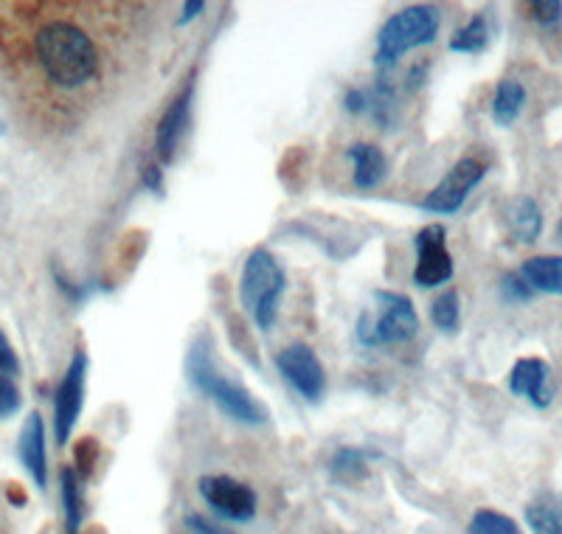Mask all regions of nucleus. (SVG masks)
Here are the masks:
<instances>
[{
  "label": "nucleus",
  "mask_w": 562,
  "mask_h": 534,
  "mask_svg": "<svg viewBox=\"0 0 562 534\" xmlns=\"http://www.w3.org/2000/svg\"><path fill=\"white\" fill-rule=\"evenodd\" d=\"M45 77L57 88H82L99 74V52L93 40L74 23H48L34 40Z\"/></svg>",
  "instance_id": "nucleus-1"
},
{
  "label": "nucleus",
  "mask_w": 562,
  "mask_h": 534,
  "mask_svg": "<svg viewBox=\"0 0 562 534\" xmlns=\"http://www.w3.org/2000/svg\"><path fill=\"white\" fill-rule=\"evenodd\" d=\"M186 377L228 420L243 422V425H265L268 422V411L254 400L248 388L228 380L217 369V360H214V349H211L209 337H198L192 349H189V355H186Z\"/></svg>",
  "instance_id": "nucleus-2"
},
{
  "label": "nucleus",
  "mask_w": 562,
  "mask_h": 534,
  "mask_svg": "<svg viewBox=\"0 0 562 534\" xmlns=\"http://www.w3.org/2000/svg\"><path fill=\"white\" fill-rule=\"evenodd\" d=\"M284 290H288L284 267L279 265V259L270 251L256 248L245 259L243 279H239V299H243V307L250 312V319L259 330L268 332L276 324Z\"/></svg>",
  "instance_id": "nucleus-3"
},
{
  "label": "nucleus",
  "mask_w": 562,
  "mask_h": 534,
  "mask_svg": "<svg viewBox=\"0 0 562 534\" xmlns=\"http://www.w3.org/2000/svg\"><path fill=\"white\" fill-rule=\"evenodd\" d=\"M441 26V14L436 7H408L403 12L391 14L378 34V54L374 65L378 70L394 68L403 54L414 52L419 45L434 43Z\"/></svg>",
  "instance_id": "nucleus-4"
},
{
  "label": "nucleus",
  "mask_w": 562,
  "mask_h": 534,
  "mask_svg": "<svg viewBox=\"0 0 562 534\" xmlns=\"http://www.w3.org/2000/svg\"><path fill=\"white\" fill-rule=\"evenodd\" d=\"M378 315L360 312L358 319V344L366 349L385 344H405L419 332V315L408 296L394 290H378Z\"/></svg>",
  "instance_id": "nucleus-5"
},
{
  "label": "nucleus",
  "mask_w": 562,
  "mask_h": 534,
  "mask_svg": "<svg viewBox=\"0 0 562 534\" xmlns=\"http://www.w3.org/2000/svg\"><path fill=\"white\" fill-rule=\"evenodd\" d=\"M85 382H88V355L82 349L74 352L65 371L63 382H59L57 394H54V436L57 445L65 447L74 436L79 414L85 405Z\"/></svg>",
  "instance_id": "nucleus-6"
},
{
  "label": "nucleus",
  "mask_w": 562,
  "mask_h": 534,
  "mask_svg": "<svg viewBox=\"0 0 562 534\" xmlns=\"http://www.w3.org/2000/svg\"><path fill=\"white\" fill-rule=\"evenodd\" d=\"M484 175L486 160L467 155V158H461L459 164L441 178V183L430 191L428 198L422 200L419 209L428 211V214H456V211H461V205L467 203L470 191L484 180Z\"/></svg>",
  "instance_id": "nucleus-7"
},
{
  "label": "nucleus",
  "mask_w": 562,
  "mask_h": 534,
  "mask_svg": "<svg viewBox=\"0 0 562 534\" xmlns=\"http://www.w3.org/2000/svg\"><path fill=\"white\" fill-rule=\"evenodd\" d=\"M200 496L217 518L231 523H250L256 518V492L248 483L231 476H203L200 478Z\"/></svg>",
  "instance_id": "nucleus-8"
},
{
  "label": "nucleus",
  "mask_w": 562,
  "mask_h": 534,
  "mask_svg": "<svg viewBox=\"0 0 562 534\" xmlns=\"http://www.w3.org/2000/svg\"><path fill=\"white\" fill-rule=\"evenodd\" d=\"M416 248V267H414V285L419 287H439L448 285L456 274L453 256L448 251V231L445 225L434 223L425 225L414 236Z\"/></svg>",
  "instance_id": "nucleus-9"
},
{
  "label": "nucleus",
  "mask_w": 562,
  "mask_h": 534,
  "mask_svg": "<svg viewBox=\"0 0 562 534\" xmlns=\"http://www.w3.org/2000/svg\"><path fill=\"white\" fill-rule=\"evenodd\" d=\"M276 369L295 394H301L307 402H318L324 397L326 375L313 346L293 344L288 349H281L276 355Z\"/></svg>",
  "instance_id": "nucleus-10"
},
{
  "label": "nucleus",
  "mask_w": 562,
  "mask_h": 534,
  "mask_svg": "<svg viewBox=\"0 0 562 534\" xmlns=\"http://www.w3.org/2000/svg\"><path fill=\"white\" fill-rule=\"evenodd\" d=\"M509 391L546 411L554 400V375L543 357H520L509 371Z\"/></svg>",
  "instance_id": "nucleus-11"
},
{
  "label": "nucleus",
  "mask_w": 562,
  "mask_h": 534,
  "mask_svg": "<svg viewBox=\"0 0 562 534\" xmlns=\"http://www.w3.org/2000/svg\"><path fill=\"white\" fill-rule=\"evenodd\" d=\"M194 99V74L189 79L180 96L167 108V113L160 115L158 130H155V149H158L160 164H172L175 153H178V144L186 133V124H189V110H192Z\"/></svg>",
  "instance_id": "nucleus-12"
},
{
  "label": "nucleus",
  "mask_w": 562,
  "mask_h": 534,
  "mask_svg": "<svg viewBox=\"0 0 562 534\" xmlns=\"http://www.w3.org/2000/svg\"><path fill=\"white\" fill-rule=\"evenodd\" d=\"M18 453L26 472L34 478V483H37L40 490H45V483H48V456H45V425L37 411H32L29 420L23 422Z\"/></svg>",
  "instance_id": "nucleus-13"
},
{
  "label": "nucleus",
  "mask_w": 562,
  "mask_h": 534,
  "mask_svg": "<svg viewBox=\"0 0 562 534\" xmlns=\"http://www.w3.org/2000/svg\"><path fill=\"white\" fill-rule=\"evenodd\" d=\"M346 160H351V166H355L351 180L360 191L378 189L389 175V160H385L383 149L374 147V144H355V147L346 149Z\"/></svg>",
  "instance_id": "nucleus-14"
},
{
  "label": "nucleus",
  "mask_w": 562,
  "mask_h": 534,
  "mask_svg": "<svg viewBox=\"0 0 562 534\" xmlns=\"http://www.w3.org/2000/svg\"><path fill=\"white\" fill-rule=\"evenodd\" d=\"M504 220L509 234L520 245H531V242H537L540 234H543V211H540L535 198H526V194H520V198H515L506 205Z\"/></svg>",
  "instance_id": "nucleus-15"
},
{
  "label": "nucleus",
  "mask_w": 562,
  "mask_h": 534,
  "mask_svg": "<svg viewBox=\"0 0 562 534\" xmlns=\"http://www.w3.org/2000/svg\"><path fill=\"white\" fill-rule=\"evenodd\" d=\"M520 276L529 281L535 293L562 299V256H531L520 265Z\"/></svg>",
  "instance_id": "nucleus-16"
},
{
  "label": "nucleus",
  "mask_w": 562,
  "mask_h": 534,
  "mask_svg": "<svg viewBox=\"0 0 562 534\" xmlns=\"http://www.w3.org/2000/svg\"><path fill=\"white\" fill-rule=\"evenodd\" d=\"M526 108V88L518 79H501L492 96V121L498 127H512Z\"/></svg>",
  "instance_id": "nucleus-17"
},
{
  "label": "nucleus",
  "mask_w": 562,
  "mask_h": 534,
  "mask_svg": "<svg viewBox=\"0 0 562 534\" xmlns=\"http://www.w3.org/2000/svg\"><path fill=\"white\" fill-rule=\"evenodd\" d=\"M526 523L535 534H562V492H543L526 507Z\"/></svg>",
  "instance_id": "nucleus-18"
},
{
  "label": "nucleus",
  "mask_w": 562,
  "mask_h": 534,
  "mask_svg": "<svg viewBox=\"0 0 562 534\" xmlns=\"http://www.w3.org/2000/svg\"><path fill=\"white\" fill-rule=\"evenodd\" d=\"M59 483H63V507H65V534H79L85 518V492L82 478L74 467H65L59 472Z\"/></svg>",
  "instance_id": "nucleus-19"
},
{
  "label": "nucleus",
  "mask_w": 562,
  "mask_h": 534,
  "mask_svg": "<svg viewBox=\"0 0 562 534\" xmlns=\"http://www.w3.org/2000/svg\"><path fill=\"white\" fill-rule=\"evenodd\" d=\"M329 476L338 483H360L369 476V453L363 447H338L329 458Z\"/></svg>",
  "instance_id": "nucleus-20"
},
{
  "label": "nucleus",
  "mask_w": 562,
  "mask_h": 534,
  "mask_svg": "<svg viewBox=\"0 0 562 534\" xmlns=\"http://www.w3.org/2000/svg\"><path fill=\"white\" fill-rule=\"evenodd\" d=\"M492 40V23H490V14L481 12L475 18H470V23L459 29L450 40V52L456 54H481L486 52V45Z\"/></svg>",
  "instance_id": "nucleus-21"
},
{
  "label": "nucleus",
  "mask_w": 562,
  "mask_h": 534,
  "mask_svg": "<svg viewBox=\"0 0 562 534\" xmlns=\"http://www.w3.org/2000/svg\"><path fill=\"white\" fill-rule=\"evenodd\" d=\"M430 321H434V326L439 332H445V335H453L456 330H459L461 324V299L456 290H445V293L439 296V299L430 304Z\"/></svg>",
  "instance_id": "nucleus-22"
},
{
  "label": "nucleus",
  "mask_w": 562,
  "mask_h": 534,
  "mask_svg": "<svg viewBox=\"0 0 562 534\" xmlns=\"http://www.w3.org/2000/svg\"><path fill=\"white\" fill-rule=\"evenodd\" d=\"M470 534H524V529L518 526V521H512L504 512H495V509H479L467 526Z\"/></svg>",
  "instance_id": "nucleus-23"
},
{
  "label": "nucleus",
  "mask_w": 562,
  "mask_h": 534,
  "mask_svg": "<svg viewBox=\"0 0 562 534\" xmlns=\"http://www.w3.org/2000/svg\"><path fill=\"white\" fill-rule=\"evenodd\" d=\"M501 296H504L509 304H526V301L535 299V290H531L529 281L520 276V270H515V274H506L504 279H501Z\"/></svg>",
  "instance_id": "nucleus-24"
},
{
  "label": "nucleus",
  "mask_w": 562,
  "mask_h": 534,
  "mask_svg": "<svg viewBox=\"0 0 562 534\" xmlns=\"http://www.w3.org/2000/svg\"><path fill=\"white\" fill-rule=\"evenodd\" d=\"M23 405V397H20V388L14 386L12 377H0V420H9L14 416Z\"/></svg>",
  "instance_id": "nucleus-25"
},
{
  "label": "nucleus",
  "mask_w": 562,
  "mask_h": 534,
  "mask_svg": "<svg viewBox=\"0 0 562 534\" xmlns=\"http://www.w3.org/2000/svg\"><path fill=\"white\" fill-rule=\"evenodd\" d=\"M531 18H535V23H540L543 29H551L557 26V23H562V3L560 0H535L529 7Z\"/></svg>",
  "instance_id": "nucleus-26"
},
{
  "label": "nucleus",
  "mask_w": 562,
  "mask_h": 534,
  "mask_svg": "<svg viewBox=\"0 0 562 534\" xmlns=\"http://www.w3.org/2000/svg\"><path fill=\"white\" fill-rule=\"evenodd\" d=\"M97 453H99V447H97V442H93V440L79 442L77 467H74V470L79 472V478H88L90 472H93V465H97Z\"/></svg>",
  "instance_id": "nucleus-27"
},
{
  "label": "nucleus",
  "mask_w": 562,
  "mask_h": 534,
  "mask_svg": "<svg viewBox=\"0 0 562 534\" xmlns=\"http://www.w3.org/2000/svg\"><path fill=\"white\" fill-rule=\"evenodd\" d=\"M20 371V360L14 346L9 344L7 332L0 330V377H14Z\"/></svg>",
  "instance_id": "nucleus-28"
},
{
  "label": "nucleus",
  "mask_w": 562,
  "mask_h": 534,
  "mask_svg": "<svg viewBox=\"0 0 562 534\" xmlns=\"http://www.w3.org/2000/svg\"><path fill=\"white\" fill-rule=\"evenodd\" d=\"M183 523H186V529H189V532H192V534H237V532H231V529L220 526V523L209 521V518H205V515H198V512H189Z\"/></svg>",
  "instance_id": "nucleus-29"
},
{
  "label": "nucleus",
  "mask_w": 562,
  "mask_h": 534,
  "mask_svg": "<svg viewBox=\"0 0 562 534\" xmlns=\"http://www.w3.org/2000/svg\"><path fill=\"white\" fill-rule=\"evenodd\" d=\"M369 102H371V93L366 88H351V90H346V96H344V108L349 110L351 115L369 113Z\"/></svg>",
  "instance_id": "nucleus-30"
},
{
  "label": "nucleus",
  "mask_w": 562,
  "mask_h": 534,
  "mask_svg": "<svg viewBox=\"0 0 562 534\" xmlns=\"http://www.w3.org/2000/svg\"><path fill=\"white\" fill-rule=\"evenodd\" d=\"M140 186L153 191V194H164V169H160V164L144 166V173H140Z\"/></svg>",
  "instance_id": "nucleus-31"
},
{
  "label": "nucleus",
  "mask_w": 562,
  "mask_h": 534,
  "mask_svg": "<svg viewBox=\"0 0 562 534\" xmlns=\"http://www.w3.org/2000/svg\"><path fill=\"white\" fill-rule=\"evenodd\" d=\"M203 12H205L203 0H189V3H183V9H180L178 26H186V23H192V20H198Z\"/></svg>",
  "instance_id": "nucleus-32"
},
{
  "label": "nucleus",
  "mask_w": 562,
  "mask_h": 534,
  "mask_svg": "<svg viewBox=\"0 0 562 534\" xmlns=\"http://www.w3.org/2000/svg\"><path fill=\"white\" fill-rule=\"evenodd\" d=\"M557 236H560V242H562V223H560V229H557Z\"/></svg>",
  "instance_id": "nucleus-33"
}]
</instances>
